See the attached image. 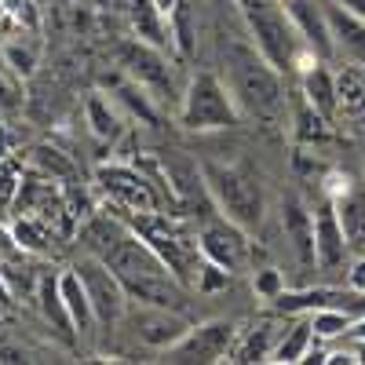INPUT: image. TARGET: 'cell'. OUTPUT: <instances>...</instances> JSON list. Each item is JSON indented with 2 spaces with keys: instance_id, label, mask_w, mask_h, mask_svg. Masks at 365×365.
Wrapping results in <instances>:
<instances>
[{
  "instance_id": "cell-1",
  "label": "cell",
  "mask_w": 365,
  "mask_h": 365,
  "mask_svg": "<svg viewBox=\"0 0 365 365\" xmlns=\"http://www.w3.org/2000/svg\"><path fill=\"white\" fill-rule=\"evenodd\" d=\"M77 237L91 256H99L128 289L132 303H158V307H182V285L175 274L165 267V259L146 245V241L128 227L125 216L117 212H91L77 227Z\"/></svg>"
},
{
  "instance_id": "cell-2",
  "label": "cell",
  "mask_w": 365,
  "mask_h": 365,
  "mask_svg": "<svg viewBox=\"0 0 365 365\" xmlns=\"http://www.w3.org/2000/svg\"><path fill=\"white\" fill-rule=\"evenodd\" d=\"M223 81L237 106L252 117H278L285 110L282 70H274L256 44H230L223 51Z\"/></svg>"
},
{
  "instance_id": "cell-3",
  "label": "cell",
  "mask_w": 365,
  "mask_h": 365,
  "mask_svg": "<svg viewBox=\"0 0 365 365\" xmlns=\"http://www.w3.org/2000/svg\"><path fill=\"white\" fill-rule=\"evenodd\" d=\"M117 216L128 220V227L165 259V267L175 274L182 285L197 289L201 267H205L197 230H187L175 216H168V212H117Z\"/></svg>"
},
{
  "instance_id": "cell-4",
  "label": "cell",
  "mask_w": 365,
  "mask_h": 365,
  "mask_svg": "<svg viewBox=\"0 0 365 365\" xmlns=\"http://www.w3.org/2000/svg\"><path fill=\"white\" fill-rule=\"evenodd\" d=\"M241 19L249 26V37L252 44L263 51V58L274 70H292L299 63V55L307 51V44L299 41L296 26L285 11L282 0H234Z\"/></svg>"
},
{
  "instance_id": "cell-5",
  "label": "cell",
  "mask_w": 365,
  "mask_h": 365,
  "mask_svg": "<svg viewBox=\"0 0 365 365\" xmlns=\"http://www.w3.org/2000/svg\"><path fill=\"white\" fill-rule=\"evenodd\" d=\"M201 172H205L212 201H216V208L227 220H234L245 230H256L263 223L267 197H263V182L256 172L241 168V165H223V161H205Z\"/></svg>"
},
{
  "instance_id": "cell-6",
  "label": "cell",
  "mask_w": 365,
  "mask_h": 365,
  "mask_svg": "<svg viewBox=\"0 0 365 365\" xmlns=\"http://www.w3.org/2000/svg\"><path fill=\"white\" fill-rule=\"evenodd\" d=\"M241 117V106L234 99V91L227 88V81L220 73H194L182 88V99H179V110H175V120L187 132H223V128H234Z\"/></svg>"
},
{
  "instance_id": "cell-7",
  "label": "cell",
  "mask_w": 365,
  "mask_h": 365,
  "mask_svg": "<svg viewBox=\"0 0 365 365\" xmlns=\"http://www.w3.org/2000/svg\"><path fill=\"white\" fill-rule=\"evenodd\" d=\"M11 212H15V216H29V220L44 223L55 237H73V230L81 227V220L73 216V208L66 201V190L58 187V179L41 175V172L22 179Z\"/></svg>"
},
{
  "instance_id": "cell-8",
  "label": "cell",
  "mask_w": 365,
  "mask_h": 365,
  "mask_svg": "<svg viewBox=\"0 0 365 365\" xmlns=\"http://www.w3.org/2000/svg\"><path fill=\"white\" fill-rule=\"evenodd\" d=\"M96 187L117 212H161V190L139 165L113 161L96 168Z\"/></svg>"
},
{
  "instance_id": "cell-9",
  "label": "cell",
  "mask_w": 365,
  "mask_h": 365,
  "mask_svg": "<svg viewBox=\"0 0 365 365\" xmlns=\"http://www.w3.org/2000/svg\"><path fill=\"white\" fill-rule=\"evenodd\" d=\"M73 270L81 274L84 292H88V299H91V311H96L99 325H103V329H113L120 318L128 314V303H132L128 289L120 285L117 274H113L99 256H91V252L81 256V259L73 263Z\"/></svg>"
},
{
  "instance_id": "cell-10",
  "label": "cell",
  "mask_w": 365,
  "mask_h": 365,
  "mask_svg": "<svg viewBox=\"0 0 365 365\" xmlns=\"http://www.w3.org/2000/svg\"><path fill=\"white\" fill-rule=\"evenodd\" d=\"M120 66H125V77L135 81L154 103H168V99H182V91H175V73L172 63L165 58L161 48H150L143 41L132 37V44L120 48Z\"/></svg>"
},
{
  "instance_id": "cell-11",
  "label": "cell",
  "mask_w": 365,
  "mask_h": 365,
  "mask_svg": "<svg viewBox=\"0 0 365 365\" xmlns=\"http://www.w3.org/2000/svg\"><path fill=\"white\" fill-rule=\"evenodd\" d=\"M234 344H237L234 322H205V325H190L161 354L165 361H230Z\"/></svg>"
},
{
  "instance_id": "cell-12",
  "label": "cell",
  "mask_w": 365,
  "mask_h": 365,
  "mask_svg": "<svg viewBox=\"0 0 365 365\" xmlns=\"http://www.w3.org/2000/svg\"><path fill=\"white\" fill-rule=\"evenodd\" d=\"M197 241H201V252L205 259L220 263L223 270H241L249 263L252 256V241H249V230L237 227L234 220H227L223 212H216V216H208L197 223Z\"/></svg>"
},
{
  "instance_id": "cell-13",
  "label": "cell",
  "mask_w": 365,
  "mask_h": 365,
  "mask_svg": "<svg viewBox=\"0 0 365 365\" xmlns=\"http://www.w3.org/2000/svg\"><path fill=\"white\" fill-rule=\"evenodd\" d=\"M314 256H318L322 274H340L347 270V259H351V245H347V234L340 227L332 197H322L314 208Z\"/></svg>"
},
{
  "instance_id": "cell-14",
  "label": "cell",
  "mask_w": 365,
  "mask_h": 365,
  "mask_svg": "<svg viewBox=\"0 0 365 365\" xmlns=\"http://www.w3.org/2000/svg\"><path fill=\"white\" fill-rule=\"evenodd\" d=\"M132 329H135V340L154 347V351H165L172 347L182 332H187V318H182L175 307H158V303H135L132 307Z\"/></svg>"
},
{
  "instance_id": "cell-15",
  "label": "cell",
  "mask_w": 365,
  "mask_h": 365,
  "mask_svg": "<svg viewBox=\"0 0 365 365\" xmlns=\"http://www.w3.org/2000/svg\"><path fill=\"white\" fill-rule=\"evenodd\" d=\"M325 19H329V34H332V51L336 58L351 66H365V19H358L354 11L340 8L336 0H322Z\"/></svg>"
},
{
  "instance_id": "cell-16",
  "label": "cell",
  "mask_w": 365,
  "mask_h": 365,
  "mask_svg": "<svg viewBox=\"0 0 365 365\" xmlns=\"http://www.w3.org/2000/svg\"><path fill=\"white\" fill-rule=\"evenodd\" d=\"M299 41L307 44L322 63H329V58H336V51H332V34H329V19H325V8L322 0H282Z\"/></svg>"
},
{
  "instance_id": "cell-17",
  "label": "cell",
  "mask_w": 365,
  "mask_h": 365,
  "mask_svg": "<svg viewBox=\"0 0 365 365\" xmlns=\"http://www.w3.org/2000/svg\"><path fill=\"white\" fill-rule=\"evenodd\" d=\"M282 230L285 241L296 256V263L303 270H318V256H314V212L303 205L299 197H285L282 201Z\"/></svg>"
},
{
  "instance_id": "cell-18",
  "label": "cell",
  "mask_w": 365,
  "mask_h": 365,
  "mask_svg": "<svg viewBox=\"0 0 365 365\" xmlns=\"http://www.w3.org/2000/svg\"><path fill=\"white\" fill-rule=\"evenodd\" d=\"M128 26H132V37L150 44V48H161V51L175 48V41H172V19L154 8V0H132V4H128Z\"/></svg>"
},
{
  "instance_id": "cell-19",
  "label": "cell",
  "mask_w": 365,
  "mask_h": 365,
  "mask_svg": "<svg viewBox=\"0 0 365 365\" xmlns=\"http://www.w3.org/2000/svg\"><path fill=\"white\" fill-rule=\"evenodd\" d=\"M58 289H63V299H66V311H70V322H73V336L77 340H88L91 332L99 329V318L91 311V299L84 292V282L81 274L70 267V270H58Z\"/></svg>"
},
{
  "instance_id": "cell-20",
  "label": "cell",
  "mask_w": 365,
  "mask_h": 365,
  "mask_svg": "<svg viewBox=\"0 0 365 365\" xmlns=\"http://www.w3.org/2000/svg\"><path fill=\"white\" fill-rule=\"evenodd\" d=\"M336 205V216H340V227L347 234V245L351 252H365V182H347V190L332 197Z\"/></svg>"
},
{
  "instance_id": "cell-21",
  "label": "cell",
  "mask_w": 365,
  "mask_h": 365,
  "mask_svg": "<svg viewBox=\"0 0 365 365\" xmlns=\"http://www.w3.org/2000/svg\"><path fill=\"white\" fill-rule=\"evenodd\" d=\"M84 120H88V132L99 143H117L125 135V113L117 110V99L103 96V91H91L84 99Z\"/></svg>"
},
{
  "instance_id": "cell-22",
  "label": "cell",
  "mask_w": 365,
  "mask_h": 365,
  "mask_svg": "<svg viewBox=\"0 0 365 365\" xmlns=\"http://www.w3.org/2000/svg\"><path fill=\"white\" fill-rule=\"evenodd\" d=\"M303 99H307L318 113L332 117L340 110V91H336V73H332L325 63H314L303 70V91H299Z\"/></svg>"
},
{
  "instance_id": "cell-23",
  "label": "cell",
  "mask_w": 365,
  "mask_h": 365,
  "mask_svg": "<svg viewBox=\"0 0 365 365\" xmlns=\"http://www.w3.org/2000/svg\"><path fill=\"white\" fill-rule=\"evenodd\" d=\"M311 347H314V329H311V318H299L292 329H285L278 344H274L270 358L267 361H282V365H296V361H307L311 358Z\"/></svg>"
},
{
  "instance_id": "cell-24",
  "label": "cell",
  "mask_w": 365,
  "mask_h": 365,
  "mask_svg": "<svg viewBox=\"0 0 365 365\" xmlns=\"http://www.w3.org/2000/svg\"><path fill=\"white\" fill-rule=\"evenodd\" d=\"M37 299H41V311H44L48 325L58 336H73V322H70V311H66L63 289H58V274H44L37 282Z\"/></svg>"
},
{
  "instance_id": "cell-25",
  "label": "cell",
  "mask_w": 365,
  "mask_h": 365,
  "mask_svg": "<svg viewBox=\"0 0 365 365\" xmlns=\"http://www.w3.org/2000/svg\"><path fill=\"white\" fill-rule=\"evenodd\" d=\"M29 37H37V34H15V41H4V44H0V55H4L8 70H11L19 81L34 77L37 66H41V44H34Z\"/></svg>"
},
{
  "instance_id": "cell-26",
  "label": "cell",
  "mask_w": 365,
  "mask_h": 365,
  "mask_svg": "<svg viewBox=\"0 0 365 365\" xmlns=\"http://www.w3.org/2000/svg\"><path fill=\"white\" fill-rule=\"evenodd\" d=\"M307 318H311V329H314V340H325V344L344 340L347 329L354 325V314L344 311V307H332V303H325V307H314Z\"/></svg>"
},
{
  "instance_id": "cell-27",
  "label": "cell",
  "mask_w": 365,
  "mask_h": 365,
  "mask_svg": "<svg viewBox=\"0 0 365 365\" xmlns=\"http://www.w3.org/2000/svg\"><path fill=\"white\" fill-rule=\"evenodd\" d=\"M274 344H278V329H274V322H263L256 332H249V336H237L230 361H267Z\"/></svg>"
},
{
  "instance_id": "cell-28",
  "label": "cell",
  "mask_w": 365,
  "mask_h": 365,
  "mask_svg": "<svg viewBox=\"0 0 365 365\" xmlns=\"http://www.w3.org/2000/svg\"><path fill=\"white\" fill-rule=\"evenodd\" d=\"M340 91V110L351 117H365V66H347L336 77Z\"/></svg>"
},
{
  "instance_id": "cell-29",
  "label": "cell",
  "mask_w": 365,
  "mask_h": 365,
  "mask_svg": "<svg viewBox=\"0 0 365 365\" xmlns=\"http://www.w3.org/2000/svg\"><path fill=\"white\" fill-rule=\"evenodd\" d=\"M11 227H15V237H19V249H22V252H29V256H44V252H51L55 234H51L44 223L29 220V216H15Z\"/></svg>"
},
{
  "instance_id": "cell-30",
  "label": "cell",
  "mask_w": 365,
  "mask_h": 365,
  "mask_svg": "<svg viewBox=\"0 0 365 365\" xmlns=\"http://www.w3.org/2000/svg\"><path fill=\"white\" fill-rule=\"evenodd\" d=\"M26 165L34 172H41V175L58 179V182L73 175V161L63 154V150H55V146H34V150H29V158H26Z\"/></svg>"
},
{
  "instance_id": "cell-31",
  "label": "cell",
  "mask_w": 365,
  "mask_h": 365,
  "mask_svg": "<svg viewBox=\"0 0 365 365\" xmlns=\"http://www.w3.org/2000/svg\"><path fill=\"white\" fill-rule=\"evenodd\" d=\"M8 19H11V34H41V11L34 0H4Z\"/></svg>"
},
{
  "instance_id": "cell-32",
  "label": "cell",
  "mask_w": 365,
  "mask_h": 365,
  "mask_svg": "<svg viewBox=\"0 0 365 365\" xmlns=\"http://www.w3.org/2000/svg\"><path fill=\"white\" fill-rule=\"evenodd\" d=\"M22 179H26V172H22V165H19L15 158L0 161V212H11V208H15V197H19Z\"/></svg>"
},
{
  "instance_id": "cell-33",
  "label": "cell",
  "mask_w": 365,
  "mask_h": 365,
  "mask_svg": "<svg viewBox=\"0 0 365 365\" xmlns=\"http://www.w3.org/2000/svg\"><path fill=\"white\" fill-rule=\"evenodd\" d=\"M252 289H256V296H259V299L274 303V299H278V296L285 292V274H282L278 267H263V270H256Z\"/></svg>"
},
{
  "instance_id": "cell-34",
  "label": "cell",
  "mask_w": 365,
  "mask_h": 365,
  "mask_svg": "<svg viewBox=\"0 0 365 365\" xmlns=\"http://www.w3.org/2000/svg\"><path fill=\"white\" fill-rule=\"evenodd\" d=\"M227 285H230V270H223L220 263L205 259L201 278H197V292H201V296H208V292H220V289H227Z\"/></svg>"
},
{
  "instance_id": "cell-35",
  "label": "cell",
  "mask_w": 365,
  "mask_h": 365,
  "mask_svg": "<svg viewBox=\"0 0 365 365\" xmlns=\"http://www.w3.org/2000/svg\"><path fill=\"white\" fill-rule=\"evenodd\" d=\"M347 289L354 296H365V252H358L351 263H347Z\"/></svg>"
},
{
  "instance_id": "cell-36",
  "label": "cell",
  "mask_w": 365,
  "mask_h": 365,
  "mask_svg": "<svg viewBox=\"0 0 365 365\" xmlns=\"http://www.w3.org/2000/svg\"><path fill=\"white\" fill-rule=\"evenodd\" d=\"M19 256H26V252L19 249V237H15V227H8V223H0V263H4V259H19Z\"/></svg>"
},
{
  "instance_id": "cell-37",
  "label": "cell",
  "mask_w": 365,
  "mask_h": 365,
  "mask_svg": "<svg viewBox=\"0 0 365 365\" xmlns=\"http://www.w3.org/2000/svg\"><path fill=\"white\" fill-rule=\"evenodd\" d=\"M15 146H19V135H15L8 125H0V161L15 158Z\"/></svg>"
},
{
  "instance_id": "cell-38",
  "label": "cell",
  "mask_w": 365,
  "mask_h": 365,
  "mask_svg": "<svg viewBox=\"0 0 365 365\" xmlns=\"http://www.w3.org/2000/svg\"><path fill=\"white\" fill-rule=\"evenodd\" d=\"M344 340H351V344H365V314L354 318V325L347 329V336H344Z\"/></svg>"
},
{
  "instance_id": "cell-39",
  "label": "cell",
  "mask_w": 365,
  "mask_h": 365,
  "mask_svg": "<svg viewBox=\"0 0 365 365\" xmlns=\"http://www.w3.org/2000/svg\"><path fill=\"white\" fill-rule=\"evenodd\" d=\"M340 8H347V11H354L358 19H365V0H336Z\"/></svg>"
},
{
  "instance_id": "cell-40",
  "label": "cell",
  "mask_w": 365,
  "mask_h": 365,
  "mask_svg": "<svg viewBox=\"0 0 365 365\" xmlns=\"http://www.w3.org/2000/svg\"><path fill=\"white\" fill-rule=\"evenodd\" d=\"M179 4H182V0H154V8H158V11H165L168 19H172V11H175Z\"/></svg>"
},
{
  "instance_id": "cell-41",
  "label": "cell",
  "mask_w": 365,
  "mask_h": 365,
  "mask_svg": "<svg viewBox=\"0 0 365 365\" xmlns=\"http://www.w3.org/2000/svg\"><path fill=\"white\" fill-rule=\"evenodd\" d=\"M0 34H11V19H8V8H4V0H0Z\"/></svg>"
}]
</instances>
